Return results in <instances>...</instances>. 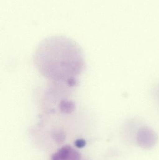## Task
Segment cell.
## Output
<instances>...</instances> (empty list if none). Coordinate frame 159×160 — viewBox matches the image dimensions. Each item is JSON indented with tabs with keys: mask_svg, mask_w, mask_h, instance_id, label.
<instances>
[{
	"mask_svg": "<svg viewBox=\"0 0 159 160\" xmlns=\"http://www.w3.org/2000/svg\"><path fill=\"white\" fill-rule=\"evenodd\" d=\"M34 62L48 79L67 83L75 80L85 67L80 47L74 41L61 36L43 40L35 52Z\"/></svg>",
	"mask_w": 159,
	"mask_h": 160,
	"instance_id": "cell-1",
	"label": "cell"
},
{
	"mask_svg": "<svg viewBox=\"0 0 159 160\" xmlns=\"http://www.w3.org/2000/svg\"><path fill=\"white\" fill-rule=\"evenodd\" d=\"M51 160H81V156L70 146H65L52 156Z\"/></svg>",
	"mask_w": 159,
	"mask_h": 160,
	"instance_id": "cell-2",
	"label": "cell"
},
{
	"mask_svg": "<svg viewBox=\"0 0 159 160\" xmlns=\"http://www.w3.org/2000/svg\"><path fill=\"white\" fill-rule=\"evenodd\" d=\"M76 147L78 148H81L85 147L87 144V142L83 139H78L75 142Z\"/></svg>",
	"mask_w": 159,
	"mask_h": 160,
	"instance_id": "cell-3",
	"label": "cell"
}]
</instances>
